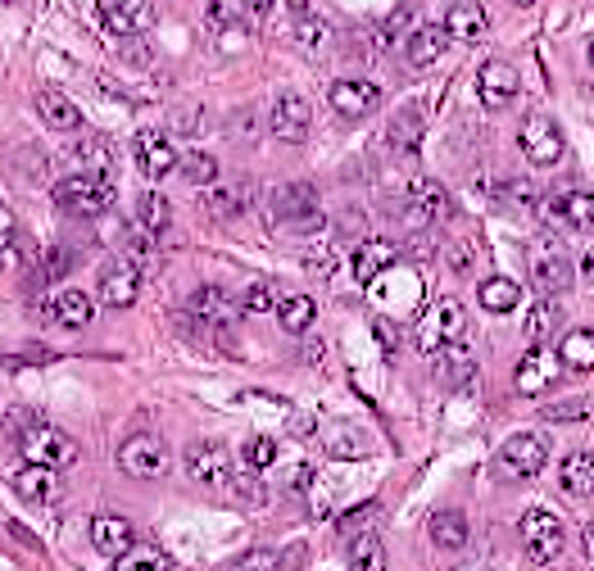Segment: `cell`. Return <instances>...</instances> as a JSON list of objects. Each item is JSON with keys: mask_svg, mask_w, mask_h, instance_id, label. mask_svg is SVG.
Segmentation results:
<instances>
[{"mask_svg": "<svg viewBox=\"0 0 594 571\" xmlns=\"http://www.w3.org/2000/svg\"><path fill=\"white\" fill-rule=\"evenodd\" d=\"M137 223H141L146 237H164L168 223H173V204H168L160 191H146V195L137 200Z\"/></svg>", "mask_w": 594, "mask_h": 571, "instance_id": "obj_36", "label": "cell"}, {"mask_svg": "<svg viewBox=\"0 0 594 571\" xmlns=\"http://www.w3.org/2000/svg\"><path fill=\"white\" fill-rule=\"evenodd\" d=\"M177 127H182V132H200V114H177Z\"/></svg>", "mask_w": 594, "mask_h": 571, "instance_id": "obj_58", "label": "cell"}, {"mask_svg": "<svg viewBox=\"0 0 594 571\" xmlns=\"http://www.w3.org/2000/svg\"><path fill=\"white\" fill-rule=\"evenodd\" d=\"M14 495L28 499V504H55V499H60L55 467H41V462L18 467V472H14Z\"/></svg>", "mask_w": 594, "mask_h": 571, "instance_id": "obj_23", "label": "cell"}, {"mask_svg": "<svg viewBox=\"0 0 594 571\" xmlns=\"http://www.w3.org/2000/svg\"><path fill=\"white\" fill-rule=\"evenodd\" d=\"M445 258H450V268H454L458 277H468V272L477 268V245H472V241H454V245L445 250Z\"/></svg>", "mask_w": 594, "mask_h": 571, "instance_id": "obj_51", "label": "cell"}, {"mask_svg": "<svg viewBox=\"0 0 594 571\" xmlns=\"http://www.w3.org/2000/svg\"><path fill=\"white\" fill-rule=\"evenodd\" d=\"M187 308L200 327H223V322H231V314H237V304L227 300L223 286H200V291L187 300Z\"/></svg>", "mask_w": 594, "mask_h": 571, "instance_id": "obj_27", "label": "cell"}, {"mask_svg": "<svg viewBox=\"0 0 594 571\" xmlns=\"http://www.w3.org/2000/svg\"><path fill=\"white\" fill-rule=\"evenodd\" d=\"M545 462H549V445H545V435H535V431L508 435L504 449H500V472L513 477V481L540 477V472H545Z\"/></svg>", "mask_w": 594, "mask_h": 571, "instance_id": "obj_6", "label": "cell"}, {"mask_svg": "<svg viewBox=\"0 0 594 571\" xmlns=\"http://www.w3.org/2000/svg\"><path fill=\"white\" fill-rule=\"evenodd\" d=\"M68 268H73V250H64V245L46 250V254H41V264H37V272H41L46 281H60Z\"/></svg>", "mask_w": 594, "mask_h": 571, "instance_id": "obj_47", "label": "cell"}, {"mask_svg": "<svg viewBox=\"0 0 594 571\" xmlns=\"http://www.w3.org/2000/svg\"><path fill=\"white\" fill-rule=\"evenodd\" d=\"M308 481H314V467H295L291 472V490L300 495V490H308Z\"/></svg>", "mask_w": 594, "mask_h": 571, "instance_id": "obj_56", "label": "cell"}, {"mask_svg": "<svg viewBox=\"0 0 594 571\" xmlns=\"http://www.w3.org/2000/svg\"><path fill=\"white\" fill-rule=\"evenodd\" d=\"M291 431H295V435H308V431H314V418H308V413H300V418H291Z\"/></svg>", "mask_w": 594, "mask_h": 571, "instance_id": "obj_59", "label": "cell"}, {"mask_svg": "<svg viewBox=\"0 0 594 571\" xmlns=\"http://www.w3.org/2000/svg\"><path fill=\"white\" fill-rule=\"evenodd\" d=\"M395 258H400V250L391 245V241H381V237H372V241H364L354 250V277L364 281V286H372L377 277H386L395 268Z\"/></svg>", "mask_w": 594, "mask_h": 571, "instance_id": "obj_25", "label": "cell"}, {"mask_svg": "<svg viewBox=\"0 0 594 571\" xmlns=\"http://www.w3.org/2000/svg\"><path fill=\"white\" fill-rule=\"evenodd\" d=\"M37 114H41V123L46 127H55V132H77V127H83V110L73 105V100L64 96V91H37Z\"/></svg>", "mask_w": 594, "mask_h": 571, "instance_id": "obj_28", "label": "cell"}, {"mask_svg": "<svg viewBox=\"0 0 594 571\" xmlns=\"http://www.w3.org/2000/svg\"><path fill=\"white\" fill-rule=\"evenodd\" d=\"M468 535H472V526H468V517H463L458 508H445V512L431 517V544H435V549L458 554L463 544H468Z\"/></svg>", "mask_w": 594, "mask_h": 571, "instance_id": "obj_32", "label": "cell"}, {"mask_svg": "<svg viewBox=\"0 0 594 571\" xmlns=\"http://www.w3.org/2000/svg\"><path fill=\"white\" fill-rule=\"evenodd\" d=\"M308 123H314V110H308V100L300 91H281L268 110V132L287 145H300L308 137Z\"/></svg>", "mask_w": 594, "mask_h": 571, "instance_id": "obj_10", "label": "cell"}, {"mask_svg": "<svg viewBox=\"0 0 594 571\" xmlns=\"http://www.w3.org/2000/svg\"><path fill=\"white\" fill-rule=\"evenodd\" d=\"M14 237H18V223H14V214H10V204L0 200V250L14 245Z\"/></svg>", "mask_w": 594, "mask_h": 571, "instance_id": "obj_53", "label": "cell"}, {"mask_svg": "<svg viewBox=\"0 0 594 571\" xmlns=\"http://www.w3.org/2000/svg\"><path fill=\"white\" fill-rule=\"evenodd\" d=\"M118 467L137 481H154V477L168 472V454L154 435H132V440H123L118 445Z\"/></svg>", "mask_w": 594, "mask_h": 571, "instance_id": "obj_12", "label": "cell"}, {"mask_svg": "<svg viewBox=\"0 0 594 571\" xmlns=\"http://www.w3.org/2000/svg\"><path fill=\"white\" fill-rule=\"evenodd\" d=\"M445 41H450L445 23H422V28H413L408 41H404V64L408 68H431L445 55Z\"/></svg>", "mask_w": 594, "mask_h": 571, "instance_id": "obj_22", "label": "cell"}, {"mask_svg": "<svg viewBox=\"0 0 594 571\" xmlns=\"http://www.w3.org/2000/svg\"><path fill=\"white\" fill-rule=\"evenodd\" d=\"M558 481L572 499H590L594 495V449H577L567 454L563 467H558Z\"/></svg>", "mask_w": 594, "mask_h": 571, "instance_id": "obj_29", "label": "cell"}, {"mask_svg": "<svg viewBox=\"0 0 594 571\" xmlns=\"http://www.w3.org/2000/svg\"><path fill=\"white\" fill-rule=\"evenodd\" d=\"M295 46L304 50L308 60H323V55H331V46H336V28L327 18L295 14Z\"/></svg>", "mask_w": 594, "mask_h": 571, "instance_id": "obj_30", "label": "cell"}, {"mask_svg": "<svg viewBox=\"0 0 594 571\" xmlns=\"http://www.w3.org/2000/svg\"><path fill=\"white\" fill-rule=\"evenodd\" d=\"M141 295V268L132 258H114V264L100 272V304L110 308H132Z\"/></svg>", "mask_w": 594, "mask_h": 571, "instance_id": "obj_17", "label": "cell"}, {"mask_svg": "<svg viewBox=\"0 0 594 571\" xmlns=\"http://www.w3.org/2000/svg\"><path fill=\"white\" fill-rule=\"evenodd\" d=\"M46 318L60 322V327H68V331H83V327H91V318H96V300H91L87 291H60L55 300L46 304Z\"/></svg>", "mask_w": 594, "mask_h": 571, "instance_id": "obj_24", "label": "cell"}, {"mask_svg": "<svg viewBox=\"0 0 594 571\" xmlns=\"http://www.w3.org/2000/svg\"><path fill=\"white\" fill-rule=\"evenodd\" d=\"M518 91H522V77H518V68H513L508 60L481 64V73H477V96H481L485 110H508L513 100H518Z\"/></svg>", "mask_w": 594, "mask_h": 571, "instance_id": "obj_15", "label": "cell"}, {"mask_svg": "<svg viewBox=\"0 0 594 571\" xmlns=\"http://www.w3.org/2000/svg\"><path fill=\"white\" fill-rule=\"evenodd\" d=\"M91 544L105 558H123L127 549L137 544V531H132V522L127 517H118V512H100V517H91Z\"/></svg>", "mask_w": 594, "mask_h": 571, "instance_id": "obj_21", "label": "cell"}, {"mask_svg": "<svg viewBox=\"0 0 594 571\" xmlns=\"http://www.w3.org/2000/svg\"><path fill=\"white\" fill-rule=\"evenodd\" d=\"M422 132H427V123H422V110L418 105H404V110H395V118H391V145L400 150V154H413L422 145Z\"/></svg>", "mask_w": 594, "mask_h": 571, "instance_id": "obj_34", "label": "cell"}, {"mask_svg": "<svg viewBox=\"0 0 594 571\" xmlns=\"http://www.w3.org/2000/svg\"><path fill=\"white\" fill-rule=\"evenodd\" d=\"M372 331L381 335V345H386V350H391V354L400 350V327H395L391 318H372Z\"/></svg>", "mask_w": 594, "mask_h": 571, "instance_id": "obj_52", "label": "cell"}, {"mask_svg": "<svg viewBox=\"0 0 594 571\" xmlns=\"http://www.w3.org/2000/svg\"><path fill=\"white\" fill-rule=\"evenodd\" d=\"M585 413H590L585 399H563V404H549L545 413H540V418H545V422H581Z\"/></svg>", "mask_w": 594, "mask_h": 571, "instance_id": "obj_50", "label": "cell"}, {"mask_svg": "<svg viewBox=\"0 0 594 571\" xmlns=\"http://www.w3.org/2000/svg\"><path fill=\"white\" fill-rule=\"evenodd\" d=\"M204 210H210V218H218V223L241 218V214L250 210V187H245V181H227V187H210V195H204Z\"/></svg>", "mask_w": 594, "mask_h": 571, "instance_id": "obj_31", "label": "cell"}, {"mask_svg": "<svg viewBox=\"0 0 594 571\" xmlns=\"http://www.w3.org/2000/svg\"><path fill=\"white\" fill-rule=\"evenodd\" d=\"M227 490H231V495H237L241 504H250V508H264V504H268V485H264L260 477H231Z\"/></svg>", "mask_w": 594, "mask_h": 571, "instance_id": "obj_46", "label": "cell"}, {"mask_svg": "<svg viewBox=\"0 0 594 571\" xmlns=\"http://www.w3.org/2000/svg\"><path fill=\"white\" fill-rule=\"evenodd\" d=\"M100 14H105V28L118 37H137L154 23L150 0H100Z\"/></svg>", "mask_w": 594, "mask_h": 571, "instance_id": "obj_20", "label": "cell"}, {"mask_svg": "<svg viewBox=\"0 0 594 571\" xmlns=\"http://www.w3.org/2000/svg\"><path fill=\"white\" fill-rule=\"evenodd\" d=\"M304 264H308V268H314V272L323 277V272L331 268V250H308V254H304Z\"/></svg>", "mask_w": 594, "mask_h": 571, "instance_id": "obj_54", "label": "cell"}, {"mask_svg": "<svg viewBox=\"0 0 594 571\" xmlns=\"http://www.w3.org/2000/svg\"><path fill=\"white\" fill-rule=\"evenodd\" d=\"M513 5H522V10H527V5H535V0H513Z\"/></svg>", "mask_w": 594, "mask_h": 571, "instance_id": "obj_61", "label": "cell"}, {"mask_svg": "<svg viewBox=\"0 0 594 571\" xmlns=\"http://www.w3.org/2000/svg\"><path fill=\"white\" fill-rule=\"evenodd\" d=\"M287 5H291L295 14H308V5H314V0H287Z\"/></svg>", "mask_w": 594, "mask_h": 571, "instance_id": "obj_60", "label": "cell"}, {"mask_svg": "<svg viewBox=\"0 0 594 571\" xmlns=\"http://www.w3.org/2000/svg\"><path fill=\"white\" fill-rule=\"evenodd\" d=\"M273 218L287 227V231H323V210H318V191L308 187V181H281V187L273 191Z\"/></svg>", "mask_w": 594, "mask_h": 571, "instance_id": "obj_3", "label": "cell"}, {"mask_svg": "<svg viewBox=\"0 0 594 571\" xmlns=\"http://www.w3.org/2000/svg\"><path fill=\"white\" fill-rule=\"evenodd\" d=\"M563 544H567V531H563V517L549 512V508H531L522 517V549L531 562H554L563 558Z\"/></svg>", "mask_w": 594, "mask_h": 571, "instance_id": "obj_5", "label": "cell"}, {"mask_svg": "<svg viewBox=\"0 0 594 571\" xmlns=\"http://www.w3.org/2000/svg\"><path fill=\"white\" fill-rule=\"evenodd\" d=\"M241 308L245 314H277V295H273V286L268 281H254V286H245V295H241Z\"/></svg>", "mask_w": 594, "mask_h": 571, "instance_id": "obj_45", "label": "cell"}, {"mask_svg": "<svg viewBox=\"0 0 594 571\" xmlns=\"http://www.w3.org/2000/svg\"><path fill=\"white\" fill-rule=\"evenodd\" d=\"M445 214H450V200H445V191L435 187V181H427V177L408 181V200H404V210H400V223L408 231H427V227L441 223Z\"/></svg>", "mask_w": 594, "mask_h": 571, "instance_id": "obj_9", "label": "cell"}, {"mask_svg": "<svg viewBox=\"0 0 594 571\" xmlns=\"http://www.w3.org/2000/svg\"><path fill=\"white\" fill-rule=\"evenodd\" d=\"M55 204L73 218H100V214H110V204H114V181L100 173L64 177L55 187Z\"/></svg>", "mask_w": 594, "mask_h": 571, "instance_id": "obj_2", "label": "cell"}, {"mask_svg": "<svg viewBox=\"0 0 594 571\" xmlns=\"http://www.w3.org/2000/svg\"><path fill=\"white\" fill-rule=\"evenodd\" d=\"M187 472H191V481L210 485V490H227V481H231L227 445H218V440H195V445L187 449Z\"/></svg>", "mask_w": 594, "mask_h": 571, "instance_id": "obj_14", "label": "cell"}, {"mask_svg": "<svg viewBox=\"0 0 594 571\" xmlns=\"http://www.w3.org/2000/svg\"><path fill=\"white\" fill-rule=\"evenodd\" d=\"M245 462L254 467V472H264V467H273V462H277V445H273L268 435H254L250 445H245Z\"/></svg>", "mask_w": 594, "mask_h": 571, "instance_id": "obj_49", "label": "cell"}, {"mask_svg": "<svg viewBox=\"0 0 594 571\" xmlns=\"http://www.w3.org/2000/svg\"><path fill=\"white\" fill-rule=\"evenodd\" d=\"M413 18H418V14H413V5H400V10L377 28V50H395V46H404L408 33H413Z\"/></svg>", "mask_w": 594, "mask_h": 571, "instance_id": "obj_40", "label": "cell"}, {"mask_svg": "<svg viewBox=\"0 0 594 571\" xmlns=\"http://www.w3.org/2000/svg\"><path fill=\"white\" fill-rule=\"evenodd\" d=\"M18 449L28 462L55 467V472L77 462V440L64 435L60 427H50V422H37V418H18Z\"/></svg>", "mask_w": 594, "mask_h": 571, "instance_id": "obj_1", "label": "cell"}, {"mask_svg": "<svg viewBox=\"0 0 594 571\" xmlns=\"http://www.w3.org/2000/svg\"><path fill=\"white\" fill-rule=\"evenodd\" d=\"M350 567L354 571H386V544L377 531H358L350 540Z\"/></svg>", "mask_w": 594, "mask_h": 571, "instance_id": "obj_38", "label": "cell"}, {"mask_svg": "<svg viewBox=\"0 0 594 571\" xmlns=\"http://www.w3.org/2000/svg\"><path fill=\"white\" fill-rule=\"evenodd\" d=\"M327 105L341 114V118L358 123V118H368L381 105V87L368 83V77H341V83L327 87Z\"/></svg>", "mask_w": 594, "mask_h": 571, "instance_id": "obj_11", "label": "cell"}, {"mask_svg": "<svg viewBox=\"0 0 594 571\" xmlns=\"http://www.w3.org/2000/svg\"><path fill=\"white\" fill-rule=\"evenodd\" d=\"M590 68H594V37H590Z\"/></svg>", "mask_w": 594, "mask_h": 571, "instance_id": "obj_62", "label": "cell"}, {"mask_svg": "<svg viewBox=\"0 0 594 571\" xmlns=\"http://www.w3.org/2000/svg\"><path fill=\"white\" fill-rule=\"evenodd\" d=\"M445 33L463 46H477L490 33V14L481 5H472V0H458V5H450V14H445Z\"/></svg>", "mask_w": 594, "mask_h": 571, "instance_id": "obj_26", "label": "cell"}, {"mask_svg": "<svg viewBox=\"0 0 594 571\" xmlns=\"http://www.w3.org/2000/svg\"><path fill=\"white\" fill-rule=\"evenodd\" d=\"M204 18H210V33H214L218 41L241 37V18H237V10H231L227 0H210V5H204Z\"/></svg>", "mask_w": 594, "mask_h": 571, "instance_id": "obj_43", "label": "cell"}, {"mask_svg": "<svg viewBox=\"0 0 594 571\" xmlns=\"http://www.w3.org/2000/svg\"><path fill=\"white\" fill-rule=\"evenodd\" d=\"M563 372V358L549 350V345H531L522 358H518V372H513V391L535 399V395H545L549 385L558 381Z\"/></svg>", "mask_w": 594, "mask_h": 571, "instance_id": "obj_8", "label": "cell"}, {"mask_svg": "<svg viewBox=\"0 0 594 571\" xmlns=\"http://www.w3.org/2000/svg\"><path fill=\"white\" fill-rule=\"evenodd\" d=\"M531 281L540 295H563L572 286V258L563 254V245L554 241H540L531 254Z\"/></svg>", "mask_w": 594, "mask_h": 571, "instance_id": "obj_13", "label": "cell"}, {"mask_svg": "<svg viewBox=\"0 0 594 571\" xmlns=\"http://www.w3.org/2000/svg\"><path fill=\"white\" fill-rule=\"evenodd\" d=\"M77 160H83V164H87L91 173L110 177V168H114V150H110V141L91 137V141H83V145H77Z\"/></svg>", "mask_w": 594, "mask_h": 571, "instance_id": "obj_44", "label": "cell"}, {"mask_svg": "<svg viewBox=\"0 0 594 571\" xmlns=\"http://www.w3.org/2000/svg\"><path fill=\"white\" fill-rule=\"evenodd\" d=\"M581 277H585V286H590V291H594V245L581 254Z\"/></svg>", "mask_w": 594, "mask_h": 571, "instance_id": "obj_57", "label": "cell"}, {"mask_svg": "<svg viewBox=\"0 0 594 571\" xmlns=\"http://www.w3.org/2000/svg\"><path fill=\"white\" fill-rule=\"evenodd\" d=\"M132 154H137V164H141V173H146L150 181H160V177H168V173L177 168V150L168 145V137H164V132H154V127L137 132Z\"/></svg>", "mask_w": 594, "mask_h": 571, "instance_id": "obj_19", "label": "cell"}, {"mask_svg": "<svg viewBox=\"0 0 594 571\" xmlns=\"http://www.w3.org/2000/svg\"><path fill=\"white\" fill-rule=\"evenodd\" d=\"M114 571H168V558L154 544H132L123 558H114Z\"/></svg>", "mask_w": 594, "mask_h": 571, "instance_id": "obj_41", "label": "cell"}, {"mask_svg": "<svg viewBox=\"0 0 594 571\" xmlns=\"http://www.w3.org/2000/svg\"><path fill=\"white\" fill-rule=\"evenodd\" d=\"M273 5H277V0H241V10H245L250 18H268Z\"/></svg>", "mask_w": 594, "mask_h": 571, "instance_id": "obj_55", "label": "cell"}, {"mask_svg": "<svg viewBox=\"0 0 594 571\" xmlns=\"http://www.w3.org/2000/svg\"><path fill=\"white\" fill-rule=\"evenodd\" d=\"M477 377V354L463 345V341H445L435 350V381L450 385V391H463V385H472Z\"/></svg>", "mask_w": 594, "mask_h": 571, "instance_id": "obj_18", "label": "cell"}, {"mask_svg": "<svg viewBox=\"0 0 594 571\" xmlns=\"http://www.w3.org/2000/svg\"><path fill=\"white\" fill-rule=\"evenodd\" d=\"M558 358H563V368H572V372H594V331L572 327L558 341Z\"/></svg>", "mask_w": 594, "mask_h": 571, "instance_id": "obj_33", "label": "cell"}, {"mask_svg": "<svg viewBox=\"0 0 594 571\" xmlns=\"http://www.w3.org/2000/svg\"><path fill=\"white\" fill-rule=\"evenodd\" d=\"M477 300H481L485 314H513V308L522 304V291H518V281L513 277H485Z\"/></svg>", "mask_w": 594, "mask_h": 571, "instance_id": "obj_35", "label": "cell"}, {"mask_svg": "<svg viewBox=\"0 0 594 571\" xmlns=\"http://www.w3.org/2000/svg\"><path fill=\"white\" fill-rule=\"evenodd\" d=\"M535 214L545 227H563V231H585L594 237V195L590 191H558L535 200Z\"/></svg>", "mask_w": 594, "mask_h": 571, "instance_id": "obj_4", "label": "cell"}, {"mask_svg": "<svg viewBox=\"0 0 594 571\" xmlns=\"http://www.w3.org/2000/svg\"><path fill=\"white\" fill-rule=\"evenodd\" d=\"M314 318H318V304L308 295H287L277 304V322H281V331H291V335H304L308 327H314Z\"/></svg>", "mask_w": 594, "mask_h": 571, "instance_id": "obj_37", "label": "cell"}, {"mask_svg": "<svg viewBox=\"0 0 594 571\" xmlns=\"http://www.w3.org/2000/svg\"><path fill=\"white\" fill-rule=\"evenodd\" d=\"M177 168H182V177L191 181V187H214V181H218V160H214V154H204V150L182 154Z\"/></svg>", "mask_w": 594, "mask_h": 571, "instance_id": "obj_42", "label": "cell"}, {"mask_svg": "<svg viewBox=\"0 0 594 571\" xmlns=\"http://www.w3.org/2000/svg\"><path fill=\"white\" fill-rule=\"evenodd\" d=\"M231 571H281V554H273V549H250V554H241L237 562H231Z\"/></svg>", "mask_w": 594, "mask_h": 571, "instance_id": "obj_48", "label": "cell"}, {"mask_svg": "<svg viewBox=\"0 0 594 571\" xmlns=\"http://www.w3.org/2000/svg\"><path fill=\"white\" fill-rule=\"evenodd\" d=\"M518 145H522V154L535 168H554V164H563V154H567L563 127L549 114H531L522 123V132H518Z\"/></svg>", "mask_w": 594, "mask_h": 571, "instance_id": "obj_7", "label": "cell"}, {"mask_svg": "<svg viewBox=\"0 0 594 571\" xmlns=\"http://www.w3.org/2000/svg\"><path fill=\"white\" fill-rule=\"evenodd\" d=\"M463 331H468V314H463L458 300H441L431 308V318L418 327V350L435 354L445 341H463Z\"/></svg>", "mask_w": 594, "mask_h": 571, "instance_id": "obj_16", "label": "cell"}, {"mask_svg": "<svg viewBox=\"0 0 594 571\" xmlns=\"http://www.w3.org/2000/svg\"><path fill=\"white\" fill-rule=\"evenodd\" d=\"M558 322H563V308L554 304V295H545V300H540L531 314H527V341H531V345H545Z\"/></svg>", "mask_w": 594, "mask_h": 571, "instance_id": "obj_39", "label": "cell"}]
</instances>
